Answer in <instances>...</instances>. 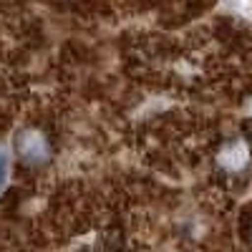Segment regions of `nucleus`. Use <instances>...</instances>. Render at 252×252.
<instances>
[{
    "label": "nucleus",
    "instance_id": "nucleus-1",
    "mask_svg": "<svg viewBox=\"0 0 252 252\" xmlns=\"http://www.w3.org/2000/svg\"><path fill=\"white\" fill-rule=\"evenodd\" d=\"M18 149H20V154H23L26 159H31V161H40V159L46 157L48 146H46V139L40 136L38 131H26L23 136L18 139Z\"/></svg>",
    "mask_w": 252,
    "mask_h": 252
},
{
    "label": "nucleus",
    "instance_id": "nucleus-2",
    "mask_svg": "<svg viewBox=\"0 0 252 252\" xmlns=\"http://www.w3.org/2000/svg\"><path fill=\"white\" fill-rule=\"evenodd\" d=\"M222 164L227 166V169H242V166L247 164V149H245V144L235 141V144H229L227 149L222 152Z\"/></svg>",
    "mask_w": 252,
    "mask_h": 252
},
{
    "label": "nucleus",
    "instance_id": "nucleus-3",
    "mask_svg": "<svg viewBox=\"0 0 252 252\" xmlns=\"http://www.w3.org/2000/svg\"><path fill=\"white\" fill-rule=\"evenodd\" d=\"M8 166H10V159H8L5 149H0V184H5V179H8Z\"/></svg>",
    "mask_w": 252,
    "mask_h": 252
}]
</instances>
